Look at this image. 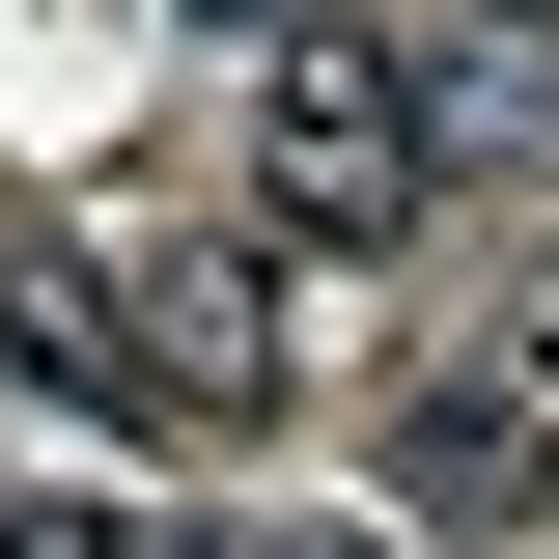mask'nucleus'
I'll use <instances>...</instances> for the list:
<instances>
[{"mask_svg":"<svg viewBox=\"0 0 559 559\" xmlns=\"http://www.w3.org/2000/svg\"><path fill=\"white\" fill-rule=\"evenodd\" d=\"M392 84H419L448 168H532V140H559V57H532V28H448V57H392Z\"/></svg>","mask_w":559,"mask_h":559,"instance_id":"nucleus-4","label":"nucleus"},{"mask_svg":"<svg viewBox=\"0 0 559 559\" xmlns=\"http://www.w3.org/2000/svg\"><path fill=\"white\" fill-rule=\"evenodd\" d=\"M532 476H559V419L503 392V364H476V392H419V419H392V503H419V532H503Z\"/></svg>","mask_w":559,"mask_h":559,"instance_id":"nucleus-3","label":"nucleus"},{"mask_svg":"<svg viewBox=\"0 0 559 559\" xmlns=\"http://www.w3.org/2000/svg\"><path fill=\"white\" fill-rule=\"evenodd\" d=\"M28 364H112V392H168V419H280V252H252V224L28 252Z\"/></svg>","mask_w":559,"mask_h":559,"instance_id":"nucleus-1","label":"nucleus"},{"mask_svg":"<svg viewBox=\"0 0 559 559\" xmlns=\"http://www.w3.org/2000/svg\"><path fill=\"white\" fill-rule=\"evenodd\" d=\"M503 392H532V419H559V252H532V308H503Z\"/></svg>","mask_w":559,"mask_h":559,"instance_id":"nucleus-6","label":"nucleus"},{"mask_svg":"<svg viewBox=\"0 0 559 559\" xmlns=\"http://www.w3.org/2000/svg\"><path fill=\"white\" fill-rule=\"evenodd\" d=\"M0 559H224V532H112V503H28Z\"/></svg>","mask_w":559,"mask_h":559,"instance_id":"nucleus-5","label":"nucleus"},{"mask_svg":"<svg viewBox=\"0 0 559 559\" xmlns=\"http://www.w3.org/2000/svg\"><path fill=\"white\" fill-rule=\"evenodd\" d=\"M168 28H224V57H280V28H336V0H168Z\"/></svg>","mask_w":559,"mask_h":559,"instance_id":"nucleus-7","label":"nucleus"},{"mask_svg":"<svg viewBox=\"0 0 559 559\" xmlns=\"http://www.w3.org/2000/svg\"><path fill=\"white\" fill-rule=\"evenodd\" d=\"M476 28H532V57H559V0H476Z\"/></svg>","mask_w":559,"mask_h":559,"instance_id":"nucleus-9","label":"nucleus"},{"mask_svg":"<svg viewBox=\"0 0 559 559\" xmlns=\"http://www.w3.org/2000/svg\"><path fill=\"white\" fill-rule=\"evenodd\" d=\"M419 197H448L419 84L364 57V28H280L252 57V252L280 280H364V252H419Z\"/></svg>","mask_w":559,"mask_h":559,"instance_id":"nucleus-2","label":"nucleus"},{"mask_svg":"<svg viewBox=\"0 0 559 559\" xmlns=\"http://www.w3.org/2000/svg\"><path fill=\"white\" fill-rule=\"evenodd\" d=\"M224 559H392V532H224Z\"/></svg>","mask_w":559,"mask_h":559,"instance_id":"nucleus-8","label":"nucleus"}]
</instances>
